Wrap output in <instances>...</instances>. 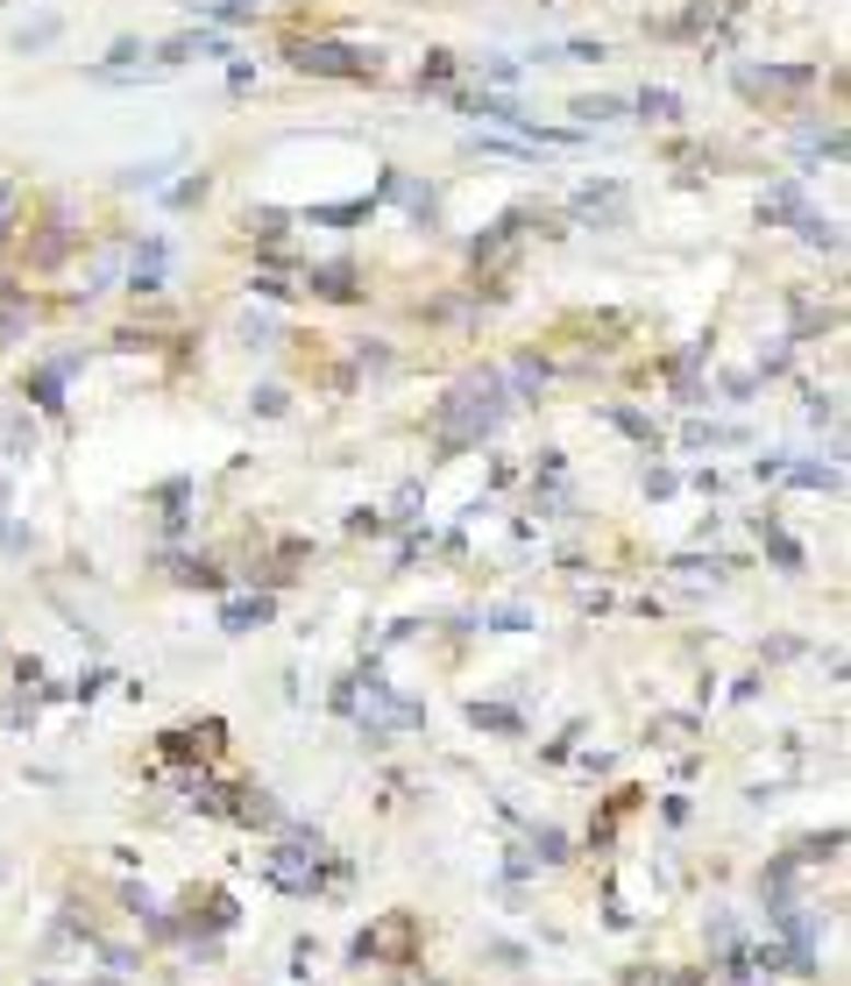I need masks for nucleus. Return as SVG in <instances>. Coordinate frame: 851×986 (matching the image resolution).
Returning <instances> with one entry per match:
<instances>
[{
	"instance_id": "1",
	"label": "nucleus",
	"mask_w": 851,
	"mask_h": 986,
	"mask_svg": "<svg viewBox=\"0 0 851 986\" xmlns=\"http://www.w3.org/2000/svg\"><path fill=\"white\" fill-rule=\"evenodd\" d=\"M497 420H504L497 377H475V383H461V391L447 398L440 412H433V426H440V447H475L483 433H497Z\"/></svg>"
},
{
	"instance_id": "2",
	"label": "nucleus",
	"mask_w": 851,
	"mask_h": 986,
	"mask_svg": "<svg viewBox=\"0 0 851 986\" xmlns=\"http://www.w3.org/2000/svg\"><path fill=\"white\" fill-rule=\"evenodd\" d=\"M291 65L298 71H320V79H377V57L348 50V43H291Z\"/></svg>"
},
{
	"instance_id": "3",
	"label": "nucleus",
	"mask_w": 851,
	"mask_h": 986,
	"mask_svg": "<svg viewBox=\"0 0 851 986\" xmlns=\"http://www.w3.org/2000/svg\"><path fill=\"white\" fill-rule=\"evenodd\" d=\"M809 85H816L809 65H767V71L745 65L738 71V93H752V100H767V93H809Z\"/></svg>"
},
{
	"instance_id": "4",
	"label": "nucleus",
	"mask_w": 851,
	"mask_h": 986,
	"mask_svg": "<svg viewBox=\"0 0 851 986\" xmlns=\"http://www.w3.org/2000/svg\"><path fill=\"white\" fill-rule=\"evenodd\" d=\"M575 220H589V228H596V220H624V192L610 185V177H603V185H582L575 192Z\"/></svg>"
},
{
	"instance_id": "5",
	"label": "nucleus",
	"mask_w": 851,
	"mask_h": 986,
	"mask_svg": "<svg viewBox=\"0 0 851 986\" xmlns=\"http://www.w3.org/2000/svg\"><path fill=\"white\" fill-rule=\"evenodd\" d=\"M163 271H171V249L149 234V242L136 249V263H128V284H136V291H163Z\"/></svg>"
},
{
	"instance_id": "6",
	"label": "nucleus",
	"mask_w": 851,
	"mask_h": 986,
	"mask_svg": "<svg viewBox=\"0 0 851 986\" xmlns=\"http://www.w3.org/2000/svg\"><path fill=\"white\" fill-rule=\"evenodd\" d=\"M192 57H234V50H228V36H177V43H163V65H192Z\"/></svg>"
},
{
	"instance_id": "7",
	"label": "nucleus",
	"mask_w": 851,
	"mask_h": 986,
	"mask_svg": "<svg viewBox=\"0 0 851 986\" xmlns=\"http://www.w3.org/2000/svg\"><path fill=\"white\" fill-rule=\"evenodd\" d=\"M632 107H639V122H681V93H667V85H646V93H639L632 100Z\"/></svg>"
},
{
	"instance_id": "8",
	"label": "nucleus",
	"mask_w": 851,
	"mask_h": 986,
	"mask_svg": "<svg viewBox=\"0 0 851 986\" xmlns=\"http://www.w3.org/2000/svg\"><path fill=\"white\" fill-rule=\"evenodd\" d=\"M567 114H575L582 128H603V122H624V100H610V93H582Z\"/></svg>"
},
{
	"instance_id": "9",
	"label": "nucleus",
	"mask_w": 851,
	"mask_h": 986,
	"mask_svg": "<svg viewBox=\"0 0 851 986\" xmlns=\"http://www.w3.org/2000/svg\"><path fill=\"white\" fill-rule=\"evenodd\" d=\"M57 36H65V22H57V14H36V22H22V28H14V50H50V43Z\"/></svg>"
},
{
	"instance_id": "10",
	"label": "nucleus",
	"mask_w": 851,
	"mask_h": 986,
	"mask_svg": "<svg viewBox=\"0 0 851 986\" xmlns=\"http://www.w3.org/2000/svg\"><path fill=\"white\" fill-rule=\"evenodd\" d=\"M383 192H391V199H405L412 214H419V228H433V214H440V206H433V192H426V185H412V177H391Z\"/></svg>"
},
{
	"instance_id": "11",
	"label": "nucleus",
	"mask_w": 851,
	"mask_h": 986,
	"mask_svg": "<svg viewBox=\"0 0 851 986\" xmlns=\"http://www.w3.org/2000/svg\"><path fill=\"white\" fill-rule=\"evenodd\" d=\"M795 228H802V242H816V249H844V234H838V220H824V214H809V206H802V214H795Z\"/></svg>"
},
{
	"instance_id": "12",
	"label": "nucleus",
	"mask_w": 851,
	"mask_h": 986,
	"mask_svg": "<svg viewBox=\"0 0 851 986\" xmlns=\"http://www.w3.org/2000/svg\"><path fill=\"white\" fill-rule=\"evenodd\" d=\"M795 214H802V185H773L759 199V220H795Z\"/></svg>"
},
{
	"instance_id": "13",
	"label": "nucleus",
	"mask_w": 851,
	"mask_h": 986,
	"mask_svg": "<svg viewBox=\"0 0 851 986\" xmlns=\"http://www.w3.org/2000/svg\"><path fill=\"white\" fill-rule=\"evenodd\" d=\"M163 171H171V157H149V163H128V171H122V185H128V192H157V185H163Z\"/></svg>"
},
{
	"instance_id": "14",
	"label": "nucleus",
	"mask_w": 851,
	"mask_h": 986,
	"mask_svg": "<svg viewBox=\"0 0 851 986\" xmlns=\"http://www.w3.org/2000/svg\"><path fill=\"white\" fill-rule=\"evenodd\" d=\"M312 291L320 298H355V277L341 271V263H326V271H312Z\"/></svg>"
},
{
	"instance_id": "15",
	"label": "nucleus",
	"mask_w": 851,
	"mask_h": 986,
	"mask_svg": "<svg viewBox=\"0 0 851 986\" xmlns=\"http://www.w3.org/2000/svg\"><path fill=\"white\" fill-rule=\"evenodd\" d=\"M192 8H199V14H214V22H256V8H249V0H192Z\"/></svg>"
},
{
	"instance_id": "16",
	"label": "nucleus",
	"mask_w": 851,
	"mask_h": 986,
	"mask_svg": "<svg viewBox=\"0 0 851 986\" xmlns=\"http://www.w3.org/2000/svg\"><path fill=\"white\" fill-rule=\"evenodd\" d=\"M263 618H271V596H256V604H228V624H234V632H256Z\"/></svg>"
},
{
	"instance_id": "17",
	"label": "nucleus",
	"mask_w": 851,
	"mask_h": 986,
	"mask_svg": "<svg viewBox=\"0 0 851 986\" xmlns=\"http://www.w3.org/2000/svg\"><path fill=\"white\" fill-rule=\"evenodd\" d=\"M475 71H483V79H497V85H511L526 65H518V57H475Z\"/></svg>"
},
{
	"instance_id": "18",
	"label": "nucleus",
	"mask_w": 851,
	"mask_h": 986,
	"mask_svg": "<svg viewBox=\"0 0 851 986\" xmlns=\"http://www.w3.org/2000/svg\"><path fill=\"white\" fill-rule=\"evenodd\" d=\"M242 341H249V348H277V320H256V312H249V320H242Z\"/></svg>"
},
{
	"instance_id": "19",
	"label": "nucleus",
	"mask_w": 851,
	"mask_h": 986,
	"mask_svg": "<svg viewBox=\"0 0 851 986\" xmlns=\"http://www.w3.org/2000/svg\"><path fill=\"white\" fill-rule=\"evenodd\" d=\"M136 65H142V43H136V36H122V43L107 50V71H136Z\"/></svg>"
},
{
	"instance_id": "20",
	"label": "nucleus",
	"mask_w": 851,
	"mask_h": 986,
	"mask_svg": "<svg viewBox=\"0 0 851 986\" xmlns=\"http://www.w3.org/2000/svg\"><path fill=\"white\" fill-rule=\"evenodd\" d=\"M447 71H455V57L433 50V65H419V85H447Z\"/></svg>"
},
{
	"instance_id": "21",
	"label": "nucleus",
	"mask_w": 851,
	"mask_h": 986,
	"mask_svg": "<svg viewBox=\"0 0 851 986\" xmlns=\"http://www.w3.org/2000/svg\"><path fill=\"white\" fill-rule=\"evenodd\" d=\"M206 199V177H185V185H171V206H199Z\"/></svg>"
},
{
	"instance_id": "22",
	"label": "nucleus",
	"mask_w": 851,
	"mask_h": 986,
	"mask_svg": "<svg viewBox=\"0 0 851 986\" xmlns=\"http://www.w3.org/2000/svg\"><path fill=\"white\" fill-rule=\"evenodd\" d=\"M8 228H14V185H0V242H8Z\"/></svg>"
}]
</instances>
